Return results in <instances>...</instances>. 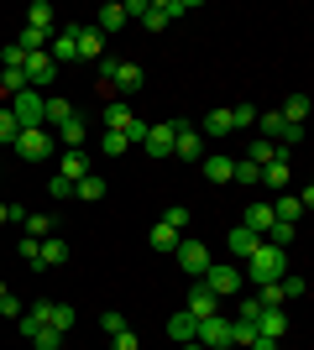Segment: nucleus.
Listing matches in <instances>:
<instances>
[{"mask_svg": "<svg viewBox=\"0 0 314 350\" xmlns=\"http://www.w3.org/2000/svg\"><path fill=\"white\" fill-rule=\"evenodd\" d=\"M278 116H283L288 126H304V120H309V100H304V94H293V100H283V110H278Z\"/></svg>", "mask_w": 314, "mask_h": 350, "instance_id": "33", "label": "nucleus"}, {"mask_svg": "<svg viewBox=\"0 0 314 350\" xmlns=\"http://www.w3.org/2000/svg\"><path fill=\"white\" fill-rule=\"evenodd\" d=\"M257 183H267L272 193H283V189H288V162H267V167H262V178H257Z\"/></svg>", "mask_w": 314, "mask_h": 350, "instance_id": "30", "label": "nucleus"}, {"mask_svg": "<svg viewBox=\"0 0 314 350\" xmlns=\"http://www.w3.org/2000/svg\"><path fill=\"white\" fill-rule=\"evenodd\" d=\"M179 11H189L183 0H142V11H136V21H142L147 31H163V27H168V21H173Z\"/></svg>", "mask_w": 314, "mask_h": 350, "instance_id": "4", "label": "nucleus"}, {"mask_svg": "<svg viewBox=\"0 0 314 350\" xmlns=\"http://www.w3.org/2000/svg\"><path fill=\"white\" fill-rule=\"evenodd\" d=\"M21 225H27L31 241H47V235H53V215H27Z\"/></svg>", "mask_w": 314, "mask_h": 350, "instance_id": "39", "label": "nucleus"}, {"mask_svg": "<svg viewBox=\"0 0 314 350\" xmlns=\"http://www.w3.org/2000/svg\"><path fill=\"white\" fill-rule=\"evenodd\" d=\"M183 314H189V319H215V314H220V298H215V293L205 288V282H199L194 293H189V304H183Z\"/></svg>", "mask_w": 314, "mask_h": 350, "instance_id": "11", "label": "nucleus"}, {"mask_svg": "<svg viewBox=\"0 0 314 350\" xmlns=\"http://www.w3.org/2000/svg\"><path fill=\"white\" fill-rule=\"evenodd\" d=\"M142 79H147V73L136 68V63H116V68H110V84H116L120 94H136V89H142Z\"/></svg>", "mask_w": 314, "mask_h": 350, "instance_id": "16", "label": "nucleus"}, {"mask_svg": "<svg viewBox=\"0 0 314 350\" xmlns=\"http://www.w3.org/2000/svg\"><path fill=\"white\" fill-rule=\"evenodd\" d=\"M110 350H142V340H136V335H131V329H120V335H116V340H110Z\"/></svg>", "mask_w": 314, "mask_h": 350, "instance_id": "48", "label": "nucleus"}, {"mask_svg": "<svg viewBox=\"0 0 314 350\" xmlns=\"http://www.w3.org/2000/svg\"><path fill=\"white\" fill-rule=\"evenodd\" d=\"M16 116V126L21 131H31V126H47V94L42 89H21V94H11V105H5Z\"/></svg>", "mask_w": 314, "mask_h": 350, "instance_id": "2", "label": "nucleus"}, {"mask_svg": "<svg viewBox=\"0 0 314 350\" xmlns=\"http://www.w3.org/2000/svg\"><path fill=\"white\" fill-rule=\"evenodd\" d=\"M231 126H236V131L257 126V105H231Z\"/></svg>", "mask_w": 314, "mask_h": 350, "instance_id": "41", "label": "nucleus"}, {"mask_svg": "<svg viewBox=\"0 0 314 350\" xmlns=\"http://www.w3.org/2000/svg\"><path fill=\"white\" fill-rule=\"evenodd\" d=\"M131 126H136V110L126 100H110L105 105V131H116V136H131ZM131 146V142H126Z\"/></svg>", "mask_w": 314, "mask_h": 350, "instance_id": "10", "label": "nucleus"}, {"mask_svg": "<svg viewBox=\"0 0 314 350\" xmlns=\"http://www.w3.org/2000/svg\"><path fill=\"white\" fill-rule=\"evenodd\" d=\"M100 152H105V157H120V152H126V136H116V131H100Z\"/></svg>", "mask_w": 314, "mask_h": 350, "instance_id": "44", "label": "nucleus"}, {"mask_svg": "<svg viewBox=\"0 0 314 350\" xmlns=\"http://www.w3.org/2000/svg\"><path fill=\"white\" fill-rule=\"evenodd\" d=\"M152 251H179V230H173V225H163V219H157V225H152Z\"/></svg>", "mask_w": 314, "mask_h": 350, "instance_id": "29", "label": "nucleus"}, {"mask_svg": "<svg viewBox=\"0 0 314 350\" xmlns=\"http://www.w3.org/2000/svg\"><path fill=\"white\" fill-rule=\"evenodd\" d=\"M199 282H205L215 298H231V293H241V282H246V278H241V267H209Z\"/></svg>", "mask_w": 314, "mask_h": 350, "instance_id": "7", "label": "nucleus"}, {"mask_svg": "<svg viewBox=\"0 0 314 350\" xmlns=\"http://www.w3.org/2000/svg\"><path fill=\"white\" fill-rule=\"evenodd\" d=\"M53 142H58V146H68V152H79V146H84V142H90V126H84V120H63V126H58V131H53Z\"/></svg>", "mask_w": 314, "mask_h": 350, "instance_id": "15", "label": "nucleus"}, {"mask_svg": "<svg viewBox=\"0 0 314 350\" xmlns=\"http://www.w3.org/2000/svg\"><path fill=\"white\" fill-rule=\"evenodd\" d=\"M0 89H5V100L27 89V68H0Z\"/></svg>", "mask_w": 314, "mask_h": 350, "instance_id": "36", "label": "nucleus"}, {"mask_svg": "<svg viewBox=\"0 0 314 350\" xmlns=\"http://www.w3.org/2000/svg\"><path fill=\"white\" fill-rule=\"evenodd\" d=\"M142 146H147L152 157H173V120H163V126H147Z\"/></svg>", "mask_w": 314, "mask_h": 350, "instance_id": "13", "label": "nucleus"}, {"mask_svg": "<svg viewBox=\"0 0 314 350\" xmlns=\"http://www.w3.org/2000/svg\"><path fill=\"white\" fill-rule=\"evenodd\" d=\"M63 120H74V105L58 100V94H47V131H58Z\"/></svg>", "mask_w": 314, "mask_h": 350, "instance_id": "28", "label": "nucleus"}, {"mask_svg": "<svg viewBox=\"0 0 314 350\" xmlns=\"http://www.w3.org/2000/svg\"><path fill=\"white\" fill-rule=\"evenodd\" d=\"M252 251H257V235L246 230V225H236V230H231V256H236V262H246Z\"/></svg>", "mask_w": 314, "mask_h": 350, "instance_id": "26", "label": "nucleus"}, {"mask_svg": "<svg viewBox=\"0 0 314 350\" xmlns=\"http://www.w3.org/2000/svg\"><path fill=\"white\" fill-rule=\"evenodd\" d=\"M183 350H205V345H194V340H189V345H183Z\"/></svg>", "mask_w": 314, "mask_h": 350, "instance_id": "51", "label": "nucleus"}, {"mask_svg": "<svg viewBox=\"0 0 314 350\" xmlns=\"http://www.w3.org/2000/svg\"><path fill=\"white\" fill-rule=\"evenodd\" d=\"M31 345H37V350H63V329H37Z\"/></svg>", "mask_w": 314, "mask_h": 350, "instance_id": "43", "label": "nucleus"}, {"mask_svg": "<svg viewBox=\"0 0 314 350\" xmlns=\"http://www.w3.org/2000/svg\"><path fill=\"white\" fill-rule=\"evenodd\" d=\"M47 193H53V199H74V183H68V178H63V173H53V183H47Z\"/></svg>", "mask_w": 314, "mask_h": 350, "instance_id": "45", "label": "nucleus"}, {"mask_svg": "<svg viewBox=\"0 0 314 350\" xmlns=\"http://www.w3.org/2000/svg\"><path fill=\"white\" fill-rule=\"evenodd\" d=\"M246 162H257V167H267V162H288V152H283V146H272V142H252Z\"/></svg>", "mask_w": 314, "mask_h": 350, "instance_id": "24", "label": "nucleus"}, {"mask_svg": "<svg viewBox=\"0 0 314 350\" xmlns=\"http://www.w3.org/2000/svg\"><path fill=\"white\" fill-rule=\"evenodd\" d=\"M257 304L262 308H283L288 298H283V282H262V288H257Z\"/></svg>", "mask_w": 314, "mask_h": 350, "instance_id": "37", "label": "nucleus"}, {"mask_svg": "<svg viewBox=\"0 0 314 350\" xmlns=\"http://www.w3.org/2000/svg\"><path fill=\"white\" fill-rule=\"evenodd\" d=\"M47 58L53 63H68V58H79V42H74V27H63L53 42H47Z\"/></svg>", "mask_w": 314, "mask_h": 350, "instance_id": "19", "label": "nucleus"}, {"mask_svg": "<svg viewBox=\"0 0 314 350\" xmlns=\"http://www.w3.org/2000/svg\"><path fill=\"white\" fill-rule=\"evenodd\" d=\"M257 120H262V136H267V142H272V146L283 142V131H288V120H283V116H278V110H272V116H257Z\"/></svg>", "mask_w": 314, "mask_h": 350, "instance_id": "38", "label": "nucleus"}, {"mask_svg": "<svg viewBox=\"0 0 314 350\" xmlns=\"http://www.w3.org/2000/svg\"><path fill=\"white\" fill-rule=\"evenodd\" d=\"M173 157H183V162L205 157V136H199V126H173Z\"/></svg>", "mask_w": 314, "mask_h": 350, "instance_id": "9", "label": "nucleus"}, {"mask_svg": "<svg viewBox=\"0 0 314 350\" xmlns=\"http://www.w3.org/2000/svg\"><path fill=\"white\" fill-rule=\"evenodd\" d=\"M278 282H283V298H288V304H293V298H304V278H293V272H288V278H278Z\"/></svg>", "mask_w": 314, "mask_h": 350, "instance_id": "47", "label": "nucleus"}, {"mask_svg": "<svg viewBox=\"0 0 314 350\" xmlns=\"http://www.w3.org/2000/svg\"><path fill=\"white\" fill-rule=\"evenodd\" d=\"M241 225H246V230H252L257 241H267V230L278 225V219H272V204H262V199H257V204L246 209V219H241Z\"/></svg>", "mask_w": 314, "mask_h": 350, "instance_id": "14", "label": "nucleus"}, {"mask_svg": "<svg viewBox=\"0 0 314 350\" xmlns=\"http://www.w3.org/2000/svg\"><path fill=\"white\" fill-rule=\"evenodd\" d=\"M199 162H205V178H209V183H231V167H236V162L225 157V152H215V157H199Z\"/></svg>", "mask_w": 314, "mask_h": 350, "instance_id": "23", "label": "nucleus"}, {"mask_svg": "<svg viewBox=\"0 0 314 350\" xmlns=\"http://www.w3.org/2000/svg\"><path fill=\"white\" fill-rule=\"evenodd\" d=\"M100 329H105L110 340H116L120 329H131V324H126V314H120V308H105V314H100Z\"/></svg>", "mask_w": 314, "mask_h": 350, "instance_id": "40", "label": "nucleus"}, {"mask_svg": "<svg viewBox=\"0 0 314 350\" xmlns=\"http://www.w3.org/2000/svg\"><path fill=\"white\" fill-rule=\"evenodd\" d=\"M0 298H5V282H0Z\"/></svg>", "mask_w": 314, "mask_h": 350, "instance_id": "53", "label": "nucleus"}, {"mask_svg": "<svg viewBox=\"0 0 314 350\" xmlns=\"http://www.w3.org/2000/svg\"><path fill=\"white\" fill-rule=\"evenodd\" d=\"M27 27H37V31H53V5H47V0H31Z\"/></svg>", "mask_w": 314, "mask_h": 350, "instance_id": "35", "label": "nucleus"}, {"mask_svg": "<svg viewBox=\"0 0 314 350\" xmlns=\"http://www.w3.org/2000/svg\"><path fill=\"white\" fill-rule=\"evenodd\" d=\"M0 225H5V204H0Z\"/></svg>", "mask_w": 314, "mask_h": 350, "instance_id": "52", "label": "nucleus"}, {"mask_svg": "<svg viewBox=\"0 0 314 350\" xmlns=\"http://www.w3.org/2000/svg\"><path fill=\"white\" fill-rule=\"evenodd\" d=\"M74 319H79V314H74L68 304H53V308H47V329H63V335H68V329H74Z\"/></svg>", "mask_w": 314, "mask_h": 350, "instance_id": "34", "label": "nucleus"}, {"mask_svg": "<svg viewBox=\"0 0 314 350\" xmlns=\"http://www.w3.org/2000/svg\"><path fill=\"white\" fill-rule=\"evenodd\" d=\"M168 340H179V345H189V340H194V319H189V314H173V319H168Z\"/></svg>", "mask_w": 314, "mask_h": 350, "instance_id": "31", "label": "nucleus"}, {"mask_svg": "<svg viewBox=\"0 0 314 350\" xmlns=\"http://www.w3.org/2000/svg\"><path fill=\"white\" fill-rule=\"evenodd\" d=\"M163 225H173V230H183V225H189V209H183V204L163 209Z\"/></svg>", "mask_w": 314, "mask_h": 350, "instance_id": "46", "label": "nucleus"}, {"mask_svg": "<svg viewBox=\"0 0 314 350\" xmlns=\"http://www.w3.org/2000/svg\"><path fill=\"white\" fill-rule=\"evenodd\" d=\"M194 345H205V350H231V319H225V314L199 319V324H194Z\"/></svg>", "mask_w": 314, "mask_h": 350, "instance_id": "5", "label": "nucleus"}, {"mask_svg": "<svg viewBox=\"0 0 314 350\" xmlns=\"http://www.w3.org/2000/svg\"><path fill=\"white\" fill-rule=\"evenodd\" d=\"M241 278H252L257 288H262V282H278V278H288V251L267 246V241H257V251L246 256V272H241Z\"/></svg>", "mask_w": 314, "mask_h": 350, "instance_id": "1", "label": "nucleus"}, {"mask_svg": "<svg viewBox=\"0 0 314 350\" xmlns=\"http://www.w3.org/2000/svg\"><path fill=\"white\" fill-rule=\"evenodd\" d=\"M63 262H68V246H63L58 235L37 241V267H63Z\"/></svg>", "mask_w": 314, "mask_h": 350, "instance_id": "20", "label": "nucleus"}, {"mask_svg": "<svg viewBox=\"0 0 314 350\" xmlns=\"http://www.w3.org/2000/svg\"><path fill=\"white\" fill-rule=\"evenodd\" d=\"M53 131H47V126H31V131H21L16 136V157H27V162H47L53 157Z\"/></svg>", "mask_w": 314, "mask_h": 350, "instance_id": "3", "label": "nucleus"}, {"mask_svg": "<svg viewBox=\"0 0 314 350\" xmlns=\"http://www.w3.org/2000/svg\"><path fill=\"white\" fill-rule=\"evenodd\" d=\"M257 335L283 345V335H288V308H262V314H257Z\"/></svg>", "mask_w": 314, "mask_h": 350, "instance_id": "12", "label": "nucleus"}, {"mask_svg": "<svg viewBox=\"0 0 314 350\" xmlns=\"http://www.w3.org/2000/svg\"><path fill=\"white\" fill-rule=\"evenodd\" d=\"M0 314H5V319H21V314H27V308L16 304V293H5V298H0Z\"/></svg>", "mask_w": 314, "mask_h": 350, "instance_id": "49", "label": "nucleus"}, {"mask_svg": "<svg viewBox=\"0 0 314 350\" xmlns=\"http://www.w3.org/2000/svg\"><path fill=\"white\" fill-rule=\"evenodd\" d=\"M105 189H110V183H105L100 173H84L74 183V199H90V204H94V199H105Z\"/></svg>", "mask_w": 314, "mask_h": 350, "instance_id": "25", "label": "nucleus"}, {"mask_svg": "<svg viewBox=\"0 0 314 350\" xmlns=\"http://www.w3.org/2000/svg\"><path fill=\"white\" fill-rule=\"evenodd\" d=\"M272 219H278V225H293V230H299V219H304L299 199H278V204H272Z\"/></svg>", "mask_w": 314, "mask_h": 350, "instance_id": "32", "label": "nucleus"}, {"mask_svg": "<svg viewBox=\"0 0 314 350\" xmlns=\"http://www.w3.org/2000/svg\"><path fill=\"white\" fill-rule=\"evenodd\" d=\"M74 42H79V58H105V31L74 27Z\"/></svg>", "mask_w": 314, "mask_h": 350, "instance_id": "18", "label": "nucleus"}, {"mask_svg": "<svg viewBox=\"0 0 314 350\" xmlns=\"http://www.w3.org/2000/svg\"><path fill=\"white\" fill-rule=\"evenodd\" d=\"M16 136H21L16 116H11V110H0V146H16Z\"/></svg>", "mask_w": 314, "mask_h": 350, "instance_id": "42", "label": "nucleus"}, {"mask_svg": "<svg viewBox=\"0 0 314 350\" xmlns=\"http://www.w3.org/2000/svg\"><path fill=\"white\" fill-rule=\"evenodd\" d=\"M231 131H236V126H231V110H209L205 126H199V136H205V142H225Z\"/></svg>", "mask_w": 314, "mask_h": 350, "instance_id": "17", "label": "nucleus"}, {"mask_svg": "<svg viewBox=\"0 0 314 350\" xmlns=\"http://www.w3.org/2000/svg\"><path fill=\"white\" fill-rule=\"evenodd\" d=\"M126 27V5H100V16H94V31H120Z\"/></svg>", "mask_w": 314, "mask_h": 350, "instance_id": "27", "label": "nucleus"}, {"mask_svg": "<svg viewBox=\"0 0 314 350\" xmlns=\"http://www.w3.org/2000/svg\"><path fill=\"white\" fill-rule=\"evenodd\" d=\"M47 42H53V31H37V27L16 31V47H21V53H47Z\"/></svg>", "mask_w": 314, "mask_h": 350, "instance_id": "22", "label": "nucleus"}, {"mask_svg": "<svg viewBox=\"0 0 314 350\" xmlns=\"http://www.w3.org/2000/svg\"><path fill=\"white\" fill-rule=\"evenodd\" d=\"M58 173L68 178V183H79L84 173H94V167H90V157H84V146H79V152H63V167H58Z\"/></svg>", "mask_w": 314, "mask_h": 350, "instance_id": "21", "label": "nucleus"}, {"mask_svg": "<svg viewBox=\"0 0 314 350\" xmlns=\"http://www.w3.org/2000/svg\"><path fill=\"white\" fill-rule=\"evenodd\" d=\"M16 251H21V262L37 267V241H31V235H21V246H16Z\"/></svg>", "mask_w": 314, "mask_h": 350, "instance_id": "50", "label": "nucleus"}, {"mask_svg": "<svg viewBox=\"0 0 314 350\" xmlns=\"http://www.w3.org/2000/svg\"><path fill=\"white\" fill-rule=\"evenodd\" d=\"M21 68H27V89H53V73H58V63L47 58V53H27V63H21Z\"/></svg>", "mask_w": 314, "mask_h": 350, "instance_id": "8", "label": "nucleus"}, {"mask_svg": "<svg viewBox=\"0 0 314 350\" xmlns=\"http://www.w3.org/2000/svg\"><path fill=\"white\" fill-rule=\"evenodd\" d=\"M173 256H179V267L189 272V278H205L209 267H215V262H209V246H205V241H179V251H173Z\"/></svg>", "mask_w": 314, "mask_h": 350, "instance_id": "6", "label": "nucleus"}]
</instances>
